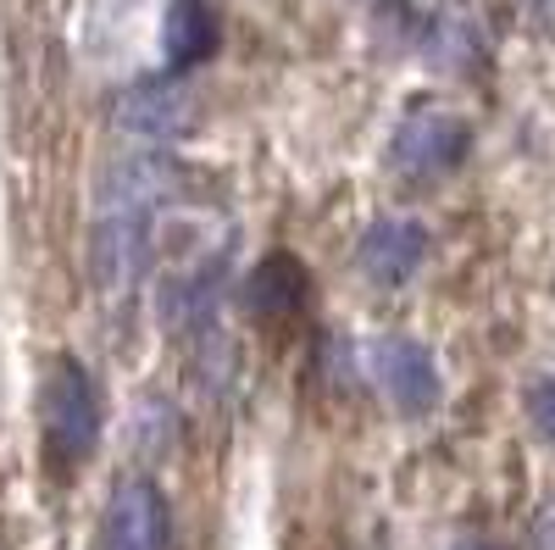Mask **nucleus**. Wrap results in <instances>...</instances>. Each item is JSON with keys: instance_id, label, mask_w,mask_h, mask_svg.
Listing matches in <instances>:
<instances>
[{"instance_id": "obj_7", "label": "nucleus", "mask_w": 555, "mask_h": 550, "mask_svg": "<svg viewBox=\"0 0 555 550\" xmlns=\"http://www.w3.org/2000/svg\"><path fill=\"white\" fill-rule=\"evenodd\" d=\"M428 256V228L416 217H378L361 228L356 240V267L373 284H405Z\"/></svg>"}, {"instance_id": "obj_4", "label": "nucleus", "mask_w": 555, "mask_h": 550, "mask_svg": "<svg viewBox=\"0 0 555 550\" xmlns=\"http://www.w3.org/2000/svg\"><path fill=\"white\" fill-rule=\"evenodd\" d=\"M117 128L133 133V140H145V145L183 140L195 128V101L178 78H139L117 95Z\"/></svg>"}, {"instance_id": "obj_12", "label": "nucleus", "mask_w": 555, "mask_h": 550, "mask_svg": "<svg viewBox=\"0 0 555 550\" xmlns=\"http://www.w3.org/2000/svg\"><path fill=\"white\" fill-rule=\"evenodd\" d=\"M533 545H539V550H555V500H550V507L539 512V523H533Z\"/></svg>"}, {"instance_id": "obj_2", "label": "nucleus", "mask_w": 555, "mask_h": 550, "mask_svg": "<svg viewBox=\"0 0 555 550\" xmlns=\"http://www.w3.org/2000/svg\"><path fill=\"white\" fill-rule=\"evenodd\" d=\"M39 418H44V439L62 462H83L101 439V389L83 373V361L62 356L39 389Z\"/></svg>"}, {"instance_id": "obj_9", "label": "nucleus", "mask_w": 555, "mask_h": 550, "mask_svg": "<svg viewBox=\"0 0 555 550\" xmlns=\"http://www.w3.org/2000/svg\"><path fill=\"white\" fill-rule=\"evenodd\" d=\"M217 51V17L206 0H172L167 12V62L183 73Z\"/></svg>"}, {"instance_id": "obj_5", "label": "nucleus", "mask_w": 555, "mask_h": 550, "mask_svg": "<svg viewBox=\"0 0 555 550\" xmlns=\"http://www.w3.org/2000/svg\"><path fill=\"white\" fill-rule=\"evenodd\" d=\"M467 145H473V133H467L461 117H450V112H416V117H405L395 128L389 156H395V167L405 178H439V172L461 167Z\"/></svg>"}, {"instance_id": "obj_11", "label": "nucleus", "mask_w": 555, "mask_h": 550, "mask_svg": "<svg viewBox=\"0 0 555 550\" xmlns=\"http://www.w3.org/2000/svg\"><path fill=\"white\" fill-rule=\"evenodd\" d=\"M528 418H533V429L555 445V373L539 379V384L528 389Z\"/></svg>"}, {"instance_id": "obj_14", "label": "nucleus", "mask_w": 555, "mask_h": 550, "mask_svg": "<svg viewBox=\"0 0 555 550\" xmlns=\"http://www.w3.org/2000/svg\"><path fill=\"white\" fill-rule=\"evenodd\" d=\"M533 12L539 17H555V0H533Z\"/></svg>"}, {"instance_id": "obj_8", "label": "nucleus", "mask_w": 555, "mask_h": 550, "mask_svg": "<svg viewBox=\"0 0 555 550\" xmlns=\"http://www.w3.org/2000/svg\"><path fill=\"white\" fill-rule=\"evenodd\" d=\"M245 300H250V311H261V317H295V311L306 306V267H300L295 256H267V261L250 272Z\"/></svg>"}, {"instance_id": "obj_1", "label": "nucleus", "mask_w": 555, "mask_h": 550, "mask_svg": "<svg viewBox=\"0 0 555 550\" xmlns=\"http://www.w3.org/2000/svg\"><path fill=\"white\" fill-rule=\"evenodd\" d=\"M172 162L162 156H122L101 178V212H95V279L101 290L122 295L145 279L151 267V228L172 195Z\"/></svg>"}, {"instance_id": "obj_13", "label": "nucleus", "mask_w": 555, "mask_h": 550, "mask_svg": "<svg viewBox=\"0 0 555 550\" xmlns=\"http://www.w3.org/2000/svg\"><path fill=\"white\" fill-rule=\"evenodd\" d=\"M450 550H500V545H494V539H455Z\"/></svg>"}, {"instance_id": "obj_10", "label": "nucleus", "mask_w": 555, "mask_h": 550, "mask_svg": "<svg viewBox=\"0 0 555 550\" xmlns=\"http://www.w3.org/2000/svg\"><path fill=\"white\" fill-rule=\"evenodd\" d=\"M434 44H439V56H444L450 67H467V62L478 56V28H473L467 17H444Z\"/></svg>"}, {"instance_id": "obj_3", "label": "nucleus", "mask_w": 555, "mask_h": 550, "mask_svg": "<svg viewBox=\"0 0 555 550\" xmlns=\"http://www.w3.org/2000/svg\"><path fill=\"white\" fill-rule=\"evenodd\" d=\"M366 367H373L378 395H384L395 411H405V418H423V411H434L439 395H444L428 345H416V340H405V334L378 340L373 350H366Z\"/></svg>"}, {"instance_id": "obj_6", "label": "nucleus", "mask_w": 555, "mask_h": 550, "mask_svg": "<svg viewBox=\"0 0 555 550\" xmlns=\"http://www.w3.org/2000/svg\"><path fill=\"white\" fill-rule=\"evenodd\" d=\"M172 512L151 478H122L106 512V550H167Z\"/></svg>"}]
</instances>
